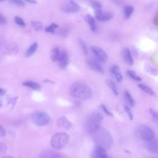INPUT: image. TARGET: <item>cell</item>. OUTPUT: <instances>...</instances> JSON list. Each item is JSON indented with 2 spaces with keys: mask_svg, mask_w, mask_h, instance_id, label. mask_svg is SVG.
I'll return each instance as SVG.
<instances>
[{
  "mask_svg": "<svg viewBox=\"0 0 158 158\" xmlns=\"http://www.w3.org/2000/svg\"><path fill=\"white\" fill-rule=\"evenodd\" d=\"M78 42H79L80 46V47H81V50H82L83 52L85 55L88 54V50L86 44V43H85V41H84L83 40H82L81 38H79V39H78Z\"/></svg>",
  "mask_w": 158,
  "mask_h": 158,
  "instance_id": "cell-32",
  "label": "cell"
},
{
  "mask_svg": "<svg viewBox=\"0 0 158 158\" xmlns=\"http://www.w3.org/2000/svg\"><path fill=\"white\" fill-rule=\"evenodd\" d=\"M31 119L35 125L40 127L46 125L50 120L49 116L48 114L40 111L33 113L31 115Z\"/></svg>",
  "mask_w": 158,
  "mask_h": 158,
  "instance_id": "cell-6",
  "label": "cell"
},
{
  "mask_svg": "<svg viewBox=\"0 0 158 158\" xmlns=\"http://www.w3.org/2000/svg\"><path fill=\"white\" fill-rule=\"evenodd\" d=\"M136 135L137 137L144 141L153 139L155 136L153 130L148 126L142 125H139L136 130Z\"/></svg>",
  "mask_w": 158,
  "mask_h": 158,
  "instance_id": "cell-5",
  "label": "cell"
},
{
  "mask_svg": "<svg viewBox=\"0 0 158 158\" xmlns=\"http://www.w3.org/2000/svg\"><path fill=\"white\" fill-rule=\"evenodd\" d=\"M106 85H107V86L112 90L113 93L115 96H118V89H117V88L116 86L115 83L111 80H106Z\"/></svg>",
  "mask_w": 158,
  "mask_h": 158,
  "instance_id": "cell-22",
  "label": "cell"
},
{
  "mask_svg": "<svg viewBox=\"0 0 158 158\" xmlns=\"http://www.w3.org/2000/svg\"><path fill=\"white\" fill-rule=\"evenodd\" d=\"M19 46L14 43L7 42L5 47L2 49V52L5 54L15 55L19 52Z\"/></svg>",
  "mask_w": 158,
  "mask_h": 158,
  "instance_id": "cell-10",
  "label": "cell"
},
{
  "mask_svg": "<svg viewBox=\"0 0 158 158\" xmlns=\"http://www.w3.org/2000/svg\"><path fill=\"white\" fill-rule=\"evenodd\" d=\"M14 21H15V22L17 25H18L20 27H25V23L23 21V20L19 16H15L14 17Z\"/></svg>",
  "mask_w": 158,
  "mask_h": 158,
  "instance_id": "cell-33",
  "label": "cell"
},
{
  "mask_svg": "<svg viewBox=\"0 0 158 158\" xmlns=\"http://www.w3.org/2000/svg\"><path fill=\"white\" fill-rule=\"evenodd\" d=\"M142 91H143L144 92H145L146 93L152 96H156V93L148 86L144 85V84H139L138 86Z\"/></svg>",
  "mask_w": 158,
  "mask_h": 158,
  "instance_id": "cell-21",
  "label": "cell"
},
{
  "mask_svg": "<svg viewBox=\"0 0 158 158\" xmlns=\"http://www.w3.org/2000/svg\"><path fill=\"white\" fill-rule=\"evenodd\" d=\"M149 112H150V114L152 116L153 120H155V121H157V112L152 109H151L149 110Z\"/></svg>",
  "mask_w": 158,
  "mask_h": 158,
  "instance_id": "cell-39",
  "label": "cell"
},
{
  "mask_svg": "<svg viewBox=\"0 0 158 158\" xmlns=\"http://www.w3.org/2000/svg\"><path fill=\"white\" fill-rule=\"evenodd\" d=\"M95 134V142L97 146L105 149L109 148L112 144V138L109 132L104 129H99Z\"/></svg>",
  "mask_w": 158,
  "mask_h": 158,
  "instance_id": "cell-3",
  "label": "cell"
},
{
  "mask_svg": "<svg viewBox=\"0 0 158 158\" xmlns=\"http://www.w3.org/2000/svg\"><path fill=\"white\" fill-rule=\"evenodd\" d=\"M60 49L57 47H55L51 50V58L53 62H57L60 53Z\"/></svg>",
  "mask_w": 158,
  "mask_h": 158,
  "instance_id": "cell-27",
  "label": "cell"
},
{
  "mask_svg": "<svg viewBox=\"0 0 158 158\" xmlns=\"http://www.w3.org/2000/svg\"><path fill=\"white\" fill-rule=\"evenodd\" d=\"M7 151V145L2 142H0V155L4 154Z\"/></svg>",
  "mask_w": 158,
  "mask_h": 158,
  "instance_id": "cell-37",
  "label": "cell"
},
{
  "mask_svg": "<svg viewBox=\"0 0 158 158\" xmlns=\"http://www.w3.org/2000/svg\"><path fill=\"white\" fill-rule=\"evenodd\" d=\"M7 43V41L6 38L4 36H2L0 35V50L2 51V49L5 47Z\"/></svg>",
  "mask_w": 158,
  "mask_h": 158,
  "instance_id": "cell-35",
  "label": "cell"
},
{
  "mask_svg": "<svg viewBox=\"0 0 158 158\" xmlns=\"http://www.w3.org/2000/svg\"><path fill=\"white\" fill-rule=\"evenodd\" d=\"M22 85L35 91H39L40 89V86L38 83L31 80L25 81L22 83Z\"/></svg>",
  "mask_w": 158,
  "mask_h": 158,
  "instance_id": "cell-20",
  "label": "cell"
},
{
  "mask_svg": "<svg viewBox=\"0 0 158 158\" xmlns=\"http://www.w3.org/2000/svg\"><path fill=\"white\" fill-rule=\"evenodd\" d=\"M69 136L64 132L54 134L51 139V146L57 149L63 148L69 142Z\"/></svg>",
  "mask_w": 158,
  "mask_h": 158,
  "instance_id": "cell-4",
  "label": "cell"
},
{
  "mask_svg": "<svg viewBox=\"0 0 158 158\" xmlns=\"http://www.w3.org/2000/svg\"><path fill=\"white\" fill-rule=\"evenodd\" d=\"M60 8L62 11L67 13H75L79 10L80 6L75 1H70L66 4H62Z\"/></svg>",
  "mask_w": 158,
  "mask_h": 158,
  "instance_id": "cell-7",
  "label": "cell"
},
{
  "mask_svg": "<svg viewBox=\"0 0 158 158\" xmlns=\"http://www.w3.org/2000/svg\"><path fill=\"white\" fill-rule=\"evenodd\" d=\"M144 68L147 72H148L152 75H157V69L154 68V67L151 65L149 64H146L144 65Z\"/></svg>",
  "mask_w": 158,
  "mask_h": 158,
  "instance_id": "cell-28",
  "label": "cell"
},
{
  "mask_svg": "<svg viewBox=\"0 0 158 158\" xmlns=\"http://www.w3.org/2000/svg\"><path fill=\"white\" fill-rule=\"evenodd\" d=\"M4 0H0V2H2V1H4Z\"/></svg>",
  "mask_w": 158,
  "mask_h": 158,
  "instance_id": "cell-45",
  "label": "cell"
},
{
  "mask_svg": "<svg viewBox=\"0 0 158 158\" xmlns=\"http://www.w3.org/2000/svg\"><path fill=\"white\" fill-rule=\"evenodd\" d=\"M70 93L73 97L80 100H88L92 96V91L90 88L80 82L73 83L70 86Z\"/></svg>",
  "mask_w": 158,
  "mask_h": 158,
  "instance_id": "cell-1",
  "label": "cell"
},
{
  "mask_svg": "<svg viewBox=\"0 0 158 158\" xmlns=\"http://www.w3.org/2000/svg\"><path fill=\"white\" fill-rule=\"evenodd\" d=\"M127 75L133 80L137 81H140L141 80V78L140 77H139L134 71L133 70H128L127 72Z\"/></svg>",
  "mask_w": 158,
  "mask_h": 158,
  "instance_id": "cell-29",
  "label": "cell"
},
{
  "mask_svg": "<svg viewBox=\"0 0 158 158\" xmlns=\"http://www.w3.org/2000/svg\"><path fill=\"white\" fill-rule=\"evenodd\" d=\"M134 10V8L131 5H127L125 6L123 9V14H124V17L125 19H128L131 15L132 14Z\"/></svg>",
  "mask_w": 158,
  "mask_h": 158,
  "instance_id": "cell-25",
  "label": "cell"
},
{
  "mask_svg": "<svg viewBox=\"0 0 158 158\" xmlns=\"http://www.w3.org/2000/svg\"><path fill=\"white\" fill-rule=\"evenodd\" d=\"M31 25L33 27V28L36 31L41 30L43 28V25L42 23L39 21H31Z\"/></svg>",
  "mask_w": 158,
  "mask_h": 158,
  "instance_id": "cell-31",
  "label": "cell"
},
{
  "mask_svg": "<svg viewBox=\"0 0 158 158\" xmlns=\"http://www.w3.org/2000/svg\"><path fill=\"white\" fill-rule=\"evenodd\" d=\"M58 28V25L55 23H51L50 25H49L48 27H47L46 28H45V31L47 32V33H51V34H53L54 33V31H55V30Z\"/></svg>",
  "mask_w": 158,
  "mask_h": 158,
  "instance_id": "cell-30",
  "label": "cell"
},
{
  "mask_svg": "<svg viewBox=\"0 0 158 158\" xmlns=\"http://www.w3.org/2000/svg\"><path fill=\"white\" fill-rule=\"evenodd\" d=\"M5 93H6V91L4 89H3L2 88H0V94L1 95H2V94H5Z\"/></svg>",
  "mask_w": 158,
  "mask_h": 158,
  "instance_id": "cell-43",
  "label": "cell"
},
{
  "mask_svg": "<svg viewBox=\"0 0 158 158\" xmlns=\"http://www.w3.org/2000/svg\"><path fill=\"white\" fill-rule=\"evenodd\" d=\"M38 48V43L36 42L33 43L27 49V51L25 52V56L27 57H29L31 56L36 51Z\"/></svg>",
  "mask_w": 158,
  "mask_h": 158,
  "instance_id": "cell-24",
  "label": "cell"
},
{
  "mask_svg": "<svg viewBox=\"0 0 158 158\" xmlns=\"http://www.w3.org/2000/svg\"><path fill=\"white\" fill-rule=\"evenodd\" d=\"M2 158H13V157H12L11 156H4Z\"/></svg>",
  "mask_w": 158,
  "mask_h": 158,
  "instance_id": "cell-44",
  "label": "cell"
},
{
  "mask_svg": "<svg viewBox=\"0 0 158 158\" xmlns=\"http://www.w3.org/2000/svg\"><path fill=\"white\" fill-rule=\"evenodd\" d=\"M96 17L99 21L107 22L112 18V15L109 12H102L101 11L96 14Z\"/></svg>",
  "mask_w": 158,
  "mask_h": 158,
  "instance_id": "cell-18",
  "label": "cell"
},
{
  "mask_svg": "<svg viewBox=\"0 0 158 158\" xmlns=\"http://www.w3.org/2000/svg\"><path fill=\"white\" fill-rule=\"evenodd\" d=\"M90 3L94 10L95 14L102 11V4L100 2L95 0H90Z\"/></svg>",
  "mask_w": 158,
  "mask_h": 158,
  "instance_id": "cell-23",
  "label": "cell"
},
{
  "mask_svg": "<svg viewBox=\"0 0 158 158\" xmlns=\"http://www.w3.org/2000/svg\"><path fill=\"white\" fill-rule=\"evenodd\" d=\"M91 158H107L106 149L96 146L92 152Z\"/></svg>",
  "mask_w": 158,
  "mask_h": 158,
  "instance_id": "cell-13",
  "label": "cell"
},
{
  "mask_svg": "<svg viewBox=\"0 0 158 158\" xmlns=\"http://www.w3.org/2000/svg\"><path fill=\"white\" fill-rule=\"evenodd\" d=\"M30 4H37V1L36 0H24Z\"/></svg>",
  "mask_w": 158,
  "mask_h": 158,
  "instance_id": "cell-42",
  "label": "cell"
},
{
  "mask_svg": "<svg viewBox=\"0 0 158 158\" xmlns=\"http://www.w3.org/2000/svg\"><path fill=\"white\" fill-rule=\"evenodd\" d=\"M7 23L6 18L1 14H0V24L1 25H6Z\"/></svg>",
  "mask_w": 158,
  "mask_h": 158,
  "instance_id": "cell-40",
  "label": "cell"
},
{
  "mask_svg": "<svg viewBox=\"0 0 158 158\" xmlns=\"http://www.w3.org/2000/svg\"><path fill=\"white\" fill-rule=\"evenodd\" d=\"M11 2L19 6H25V4L22 0H9Z\"/></svg>",
  "mask_w": 158,
  "mask_h": 158,
  "instance_id": "cell-38",
  "label": "cell"
},
{
  "mask_svg": "<svg viewBox=\"0 0 158 158\" xmlns=\"http://www.w3.org/2000/svg\"><path fill=\"white\" fill-rule=\"evenodd\" d=\"M0 106H1V103H0Z\"/></svg>",
  "mask_w": 158,
  "mask_h": 158,
  "instance_id": "cell-46",
  "label": "cell"
},
{
  "mask_svg": "<svg viewBox=\"0 0 158 158\" xmlns=\"http://www.w3.org/2000/svg\"><path fill=\"white\" fill-rule=\"evenodd\" d=\"M86 21L89 25L91 31L93 32H95L96 31V25L94 17L90 15H87L86 16Z\"/></svg>",
  "mask_w": 158,
  "mask_h": 158,
  "instance_id": "cell-19",
  "label": "cell"
},
{
  "mask_svg": "<svg viewBox=\"0 0 158 158\" xmlns=\"http://www.w3.org/2000/svg\"><path fill=\"white\" fill-rule=\"evenodd\" d=\"M110 71H111L112 75H113V77H114L117 82L120 83L123 80V76L120 72V68L118 65H113L110 69Z\"/></svg>",
  "mask_w": 158,
  "mask_h": 158,
  "instance_id": "cell-16",
  "label": "cell"
},
{
  "mask_svg": "<svg viewBox=\"0 0 158 158\" xmlns=\"http://www.w3.org/2000/svg\"><path fill=\"white\" fill-rule=\"evenodd\" d=\"M40 156L41 158H67L64 154L52 150L44 151Z\"/></svg>",
  "mask_w": 158,
  "mask_h": 158,
  "instance_id": "cell-11",
  "label": "cell"
},
{
  "mask_svg": "<svg viewBox=\"0 0 158 158\" xmlns=\"http://www.w3.org/2000/svg\"><path fill=\"white\" fill-rule=\"evenodd\" d=\"M88 67L93 70L99 73H103L104 70L100 64L94 59H89L87 60Z\"/></svg>",
  "mask_w": 158,
  "mask_h": 158,
  "instance_id": "cell-14",
  "label": "cell"
},
{
  "mask_svg": "<svg viewBox=\"0 0 158 158\" xmlns=\"http://www.w3.org/2000/svg\"><path fill=\"white\" fill-rule=\"evenodd\" d=\"M91 49L98 60L102 62H106L107 60V55L102 48L96 46H92Z\"/></svg>",
  "mask_w": 158,
  "mask_h": 158,
  "instance_id": "cell-8",
  "label": "cell"
},
{
  "mask_svg": "<svg viewBox=\"0 0 158 158\" xmlns=\"http://www.w3.org/2000/svg\"><path fill=\"white\" fill-rule=\"evenodd\" d=\"M122 56H123V60L127 64L130 65H132L133 64V59L131 53L128 48H125L123 49Z\"/></svg>",
  "mask_w": 158,
  "mask_h": 158,
  "instance_id": "cell-17",
  "label": "cell"
},
{
  "mask_svg": "<svg viewBox=\"0 0 158 158\" xmlns=\"http://www.w3.org/2000/svg\"><path fill=\"white\" fill-rule=\"evenodd\" d=\"M6 135V131L5 129L0 125V136L3 137V136H5Z\"/></svg>",
  "mask_w": 158,
  "mask_h": 158,
  "instance_id": "cell-41",
  "label": "cell"
},
{
  "mask_svg": "<svg viewBox=\"0 0 158 158\" xmlns=\"http://www.w3.org/2000/svg\"><path fill=\"white\" fill-rule=\"evenodd\" d=\"M124 96H125V99L127 102L128 103V104L131 107L134 106V105H135L134 99L133 98V97L131 96V95L130 94V93H129L128 91H127V90L125 91Z\"/></svg>",
  "mask_w": 158,
  "mask_h": 158,
  "instance_id": "cell-26",
  "label": "cell"
},
{
  "mask_svg": "<svg viewBox=\"0 0 158 158\" xmlns=\"http://www.w3.org/2000/svg\"><path fill=\"white\" fill-rule=\"evenodd\" d=\"M144 146L148 151L152 153H157L158 150V144L157 139L154 138L152 139L145 141Z\"/></svg>",
  "mask_w": 158,
  "mask_h": 158,
  "instance_id": "cell-12",
  "label": "cell"
},
{
  "mask_svg": "<svg viewBox=\"0 0 158 158\" xmlns=\"http://www.w3.org/2000/svg\"><path fill=\"white\" fill-rule=\"evenodd\" d=\"M57 125L59 127L68 130L72 127V123L64 116H62L57 119Z\"/></svg>",
  "mask_w": 158,
  "mask_h": 158,
  "instance_id": "cell-15",
  "label": "cell"
},
{
  "mask_svg": "<svg viewBox=\"0 0 158 158\" xmlns=\"http://www.w3.org/2000/svg\"><path fill=\"white\" fill-rule=\"evenodd\" d=\"M57 62H58L59 66L61 69H65L69 64V57L67 53L64 50H60V53L57 59Z\"/></svg>",
  "mask_w": 158,
  "mask_h": 158,
  "instance_id": "cell-9",
  "label": "cell"
},
{
  "mask_svg": "<svg viewBox=\"0 0 158 158\" xmlns=\"http://www.w3.org/2000/svg\"><path fill=\"white\" fill-rule=\"evenodd\" d=\"M100 107L101 109V110L103 111L104 113H105V114H106L107 115L110 116V117H113V114L107 109V108L106 107V106L104 104H101Z\"/></svg>",
  "mask_w": 158,
  "mask_h": 158,
  "instance_id": "cell-36",
  "label": "cell"
},
{
  "mask_svg": "<svg viewBox=\"0 0 158 158\" xmlns=\"http://www.w3.org/2000/svg\"><path fill=\"white\" fill-rule=\"evenodd\" d=\"M103 117L102 114L94 111L92 112L87 118L85 122V129L89 134H94L96 133L101 127Z\"/></svg>",
  "mask_w": 158,
  "mask_h": 158,
  "instance_id": "cell-2",
  "label": "cell"
},
{
  "mask_svg": "<svg viewBox=\"0 0 158 158\" xmlns=\"http://www.w3.org/2000/svg\"><path fill=\"white\" fill-rule=\"evenodd\" d=\"M124 110L125 111V112L127 113L128 118H130V120H132L133 119V115L132 113V111L131 110V109L130 108L129 106H124Z\"/></svg>",
  "mask_w": 158,
  "mask_h": 158,
  "instance_id": "cell-34",
  "label": "cell"
}]
</instances>
